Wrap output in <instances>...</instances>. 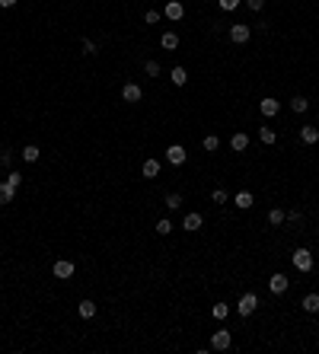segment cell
<instances>
[{"label": "cell", "mask_w": 319, "mask_h": 354, "mask_svg": "<svg viewBox=\"0 0 319 354\" xmlns=\"http://www.w3.org/2000/svg\"><path fill=\"white\" fill-rule=\"evenodd\" d=\"M300 140H303V144H319V128L303 125V128H300Z\"/></svg>", "instance_id": "5bb4252c"}, {"label": "cell", "mask_w": 319, "mask_h": 354, "mask_svg": "<svg viewBox=\"0 0 319 354\" xmlns=\"http://www.w3.org/2000/svg\"><path fill=\"white\" fill-rule=\"evenodd\" d=\"M7 182L13 185V188H19V185H22V175H19V172H10V175H7Z\"/></svg>", "instance_id": "836d02e7"}, {"label": "cell", "mask_w": 319, "mask_h": 354, "mask_svg": "<svg viewBox=\"0 0 319 354\" xmlns=\"http://www.w3.org/2000/svg\"><path fill=\"white\" fill-rule=\"evenodd\" d=\"M201 223H205L201 214H185V217H182V230H185V233H195V230H201Z\"/></svg>", "instance_id": "7c38bea8"}, {"label": "cell", "mask_w": 319, "mask_h": 354, "mask_svg": "<svg viewBox=\"0 0 319 354\" xmlns=\"http://www.w3.org/2000/svg\"><path fill=\"white\" fill-rule=\"evenodd\" d=\"M236 208H240V211H249L252 208V192H236Z\"/></svg>", "instance_id": "ffe728a7"}, {"label": "cell", "mask_w": 319, "mask_h": 354, "mask_svg": "<svg viewBox=\"0 0 319 354\" xmlns=\"http://www.w3.org/2000/svg\"><path fill=\"white\" fill-rule=\"evenodd\" d=\"M19 4V0H0V7H4V10H10V7H16Z\"/></svg>", "instance_id": "d590c367"}, {"label": "cell", "mask_w": 319, "mask_h": 354, "mask_svg": "<svg viewBox=\"0 0 319 354\" xmlns=\"http://www.w3.org/2000/svg\"><path fill=\"white\" fill-rule=\"evenodd\" d=\"M230 147H233V153H243L246 147H249V134H243V131H236V134L230 137Z\"/></svg>", "instance_id": "9a60e30c"}, {"label": "cell", "mask_w": 319, "mask_h": 354, "mask_svg": "<svg viewBox=\"0 0 319 354\" xmlns=\"http://www.w3.org/2000/svg\"><path fill=\"white\" fill-rule=\"evenodd\" d=\"M291 109L297 112V115H303L306 109H310V99H306V96H294V99H291Z\"/></svg>", "instance_id": "44dd1931"}, {"label": "cell", "mask_w": 319, "mask_h": 354, "mask_svg": "<svg viewBox=\"0 0 319 354\" xmlns=\"http://www.w3.org/2000/svg\"><path fill=\"white\" fill-rule=\"evenodd\" d=\"M211 201L214 204H227V192H223V188H214V192H211Z\"/></svg>", "instance_id": "f1b7e54d"}, {"label": "cell", "mask_w": 319, "mask_h": 354, "mask_svg": "<svg viewBox=\"0 0 319 354\" xmlns=\"http://www.w3.org/2000/svg\"><path fill=\"white\" fill-rule=\"evenodd\" d=\"M294 268H297V271H303V275H306V271H313V252L310 249H306V246H300V249H294Z\"/></svg>", "instance_id": "6da1fadb"}, {"label": "cell", "mask_w": 319, "mask_h": 354, "mask_svg": "<svg viewBox=\"0 0 319 354\" xmlns=\"http://www.w3.org/2000/svg\"><path fill=\"white\" fill-rule=\"evenodd\" d=\"M201 147H205V150H208V153H214V150H217V147H220V137H217V134H208V137H205V140H201Z\"/></svg>", "instance_id": "d4e9b609"}, {"label": "cell", "mask_w": 319, "mask_h": 354, "mask_svg": "<svg viewBox=\"0 0 319 354\" xmlns=\"http://www.w3.org/2000/svg\"><path fill=\"white\" fill-rule=\"evenodd\" d=\"M0 153H4V147H0Z\"/></svg>", "instance_id": "8d00e7d4"}, {"label": "cell", "mask_w": 319, "mask_h": 354, "mask_svg": "<svg viewBox=\"0 0 319 354\" xmlns=\"http://www.w3.org/2000/svg\"><path fill=\"white\" fill-rule=\"evenodd\" d=\"M54 278H61V281H67V278H74V262H67V258H61V262H54Z\"/></svg>", "instance_id": "9c48e42d"}, {"label": "cell", "mask_w": 319, "mask_h": 354, "mask_svg": "<svg viewBox=\"0 0 319 354\" xmlns=\"http://www.w3.org/2000/svg\"><path fill=\"white\" fill-rule=\"evenodd\" d=\"M166 208H169V211H179V208H182V195H179V192H169V195H166Z\"/></svg>", "instance_id": "484cf974"}, {"label": "cell", "mask_w": 319, "mask_h": 354, "mask_svg": "<svg viewBox=\"0 0 319 354\" xmlns=\"http://www.w3.org/2000/svg\"><path fill=\"white\" fill-rule=\"evenodd\" d=\"M140 172H144V179H157V175H160V160H144Z\"/></svg>", "instance_id": "2e32d148"}, {"label": "cell", "mask_w": 319, "mask_h": 354, "mask_svg": "<svg viewBox=\"0 0 319 354\" xmlns=\"http://www.w3.org/2000/svg\"><path fill=\"white\" fill-rule=\"evenodd\" d=\"M284 211H281V208H275V211H271V214H268V223H271V227H281V223H284Z\"/></svg>", "instance_id": "4316f807"}, {"label": "cell", "mask_w": 319, "mask_h": 354, "mask_svg": "<svg viewBox=\"0 0 319 354\" xmlns=\"http://www.w3.org/2000/svg\"><path fill=\"white\" fill-rule=\"evenodd\" d=\"M185 157H188V153H185V147H182V144H169V147H166V160L172 163V166H182Z\"/></svg>", "instance_id": "52a82bcc"}, {"label": "cell", "mask_w": 319, "mask_h": 354, "mask_svg": "<svg viewBox=\"0 0 319 354\" xmlns=\"http://www.w3.org/2000/svg\"><path fill=\"white\" fill-rule=\"evenodd\" d=\"M83 54H96V42L93 39H83Z\"/></svg>", "instance_id": "e575fe53"}, {"label": "cell", "mask_w": 319, "mask_h": 354, "mask_svg": "<svg viewBox=\"0 0 319 354\" xmlns=\"http://www.w3.org/2000/svg\"><path fill=\"white\" fill-rule=\"evenodd\" d=\"M77 313H80V319H93V316H96V303L93 300H80Z\"/></svg>", "instance_id": "d6986e66"}, {"label": "cell", "mask_w": 319, "mask_h": 354, "mask_svg": "<svg viewBox=\"0 0 319 354\" xmlns=\"http://www.w3.org/2000/svg\"><path fill=\"white\" fill-rule=\"evenodd\" d=\"M13 198H16V188L10 182H0V204H13Z\"/></svg>", "instance_id": "e0dca14e"}, {"label": "cell", "mask_w": 319, "mask_h": 354, "mask_svg": "<svg viewBox=\"0 0 319 354\" xmlns=\"http://www.w3.org/2000/svg\"><path fill=\"white\" fill-rule=\"evenodd\" d=\"M157 233H160V236H169V233H172V220H166V217L157 220Z\"/></svg>", "instance_id": "83f0119b"}, {"label": "cell", "mask_w": 319, "mask_h": 354, "mask_svg": "<svg viewBox=\"0 0 319 354\" xmlns=\"http://www.w3.org/2000/svg\"><path fill=\"white\" fill-rule=\"evenodd\" d=\"M255 306H258V297H255V293H243L240 303H236V313H240V316H252Z\"/></svg>", "instance_id": "277c9868"}, {"label": "cell", "mask_w": 319, "mask_h": 354, "mask_svg": "<svg viewBox=\"0 0 319 354\" xmlns=\"http://www.w3.org/2000/svg\"><path fill=\"white\" fill-rule=\"evenodd\" d=\"M233 345V335H230V329H217L214 335H211V348L214 351H227Z\"/></svg>", "instance_id": "7a4b0ae2"}, {"label": "cell", "mask_w": 319, "mask_h": 354, "mask_svg": "<svg viewBox=\"0 0 319 354\" xmlns=\"http://www.w3.org/2000/svg\"><path fill=\"white\" fill-rule=\"evenodd\" d=\"M246 7L252 10V13H262V7H265V0H246Z\"/></svg>", "instance_id": "d6a6232c"}, {"label": "cell", "mask_w": 319, "mask_h": 354, "mask_svg": "<svg viewBox=\"0 0 319 354\" xmlns=\"http://www.w3.org/2000/svg\"><path fill=\"white\" fill-rule=\"evenodd\" d=\"M144 70H147V77H160V64H157V61H147Z\"/></svg>", "instance_id": "4dcf8cb0"}, {"label": "cell", "mask_w": 319, "mask_h": 354, "mask_svg": "<svg viewBox=\"0 0 319 354\" xmlns=\"http://www.w3.org/2000/svg\"><path fill=\"white\" fill-rule=\"evenodd\" d=\"M211 316H214V319H227V316H230V306L227 303H214V306H211Z\"/></svg>", "instance_id": "603a6c76"}, {"label": "cell", "mask_w": 319, "mask_h": 354, "mask_svg": "<svg viewBox=\"0 0 319 354\" xmlns=\"http://www.w3.org/2000/svg\"><path fill=\"white\" fill-rule=\"evenodd\" d=\"M122 99L125 102H140V99H144V90H140L137 83H125L122 86Z\"/></svg>", "instance_id": "ba28073f"}, {"label": "cell", "mask_w": 319, "mask_h": 354, "mask_svg": "<svg viewBox=\"0 0 319 354\" xmlns=\"http://www.w3.org/2000/svg\"><path fill=\"white\" fill-rule=\"evenodd\" d=\"M252 39V29L246 26V22H236V26H230V42H236V45H246Z\"/></svg>", "instance_id": "3957f363"}, {"label": "cell", "mask_w": 319, "mask_h": 354, "mask_svg": "<svg viewBox=\"0 0 319 354\" xmlns=\"http://www.w3.org/2000/svg\"><path fill=\"white\" fill-rule=\"evenodd\" d=\"M39 157H42V150L35 147V144H26V147H22V160H26V163H35Z\"/></svg>", "instance_id": "7402d4cb"}, {"label": "cell", "mask_w": 319, "mask_h": 354, "mask_svg": "<svg viewBox=\"0 0 319 354\" xmlns=\"http://www.w3.org/2000/svg\"><path fill=\"white\" fill-rule=\"evenodd\" d=\"M144 22H147V26H157V22H160V13H157V10H147V13H144Z\"/></svg>", "instance_id": "f546056e"}, {"label": "cell", "mask_w": 319, "mask_h": 354, "mask_svg": "<svg viewBox=\"0 0 319 354\" xmlns=\"http://www.w3.org/2000/svg\"><path fill=\"white\" fill-rule=\"evenodd\" d=\"M258 137H262V144H275V140H278V134H275V128H258Z\"/></svg>", "instance_id": "cb8c5ba5"}, {"label": "cell", "mask_w": 319, "mask_h": 354, "mask_svg": "<svg viewBox=\"0 0 319 354\" xmlns=\"http://www.w3.org/2000/svg\"><path fill=\"white\" fill-rule=\"evenodd\" d=\"M258 109H262L265 118H275V115L281 112V102H278V99H271V96H265L262 102H258Z\"/></svg>", "instance_id": "8fae6325"}, {"label": "cell", "mask_w": 319, "mask_h": 354, "mask_svg": "<svg viewBox=\"0 0 319 354\" xmlns=\"http://www.w3.org/2000/svg\"><path fill=\"white\" fill-rule=\"evenodd\" d=\"M160 48L163 51H176V48H179V35H176L172 29H166V32L160 35Z\"/></svg>", "instance_id": "30bf717a"}, {"label": "cell", "mask_w": 319, "mask_h": 354, "mask_svg": "<svg viewBox=\"0 0 319 354\" xmlns=\"http://www.w3.org/2000/svg\"><path fill=\"white\" fill-rule=\"evenodd\" d=\"M287 284H291V281H287V275H281V271H275V275L268 278V290H271V293H278V297L287 290Z\"/></svg>", "instance_id": "8992f818"}, {"label": "cell", "mask_w": 319, "mask_h": 354, "mask_svg": "<svg viewBox=\"0 0 319 354\" xmlns=\"http://www.w3.org/2000/svg\"><path fill=\"white\" fill-rule=\"evenodd\" d=\"M169 80H172V86H185V83H188V70H185L182 64L172 67V70H169Z\"/></svg>", "instance_id": "4fadbf2b"}, {"label": "cell", "mask_w": 319, "mask_h": 354, "mask_svg": "<svg viewBox=\"0 0 319 354\" xmlns=\"http://www.w3.org/2000/svg\"><path fill=\"white\" fill-rule=\"evenodd\" d=\"M163 16H166L169 22H179L185 16V7H182V0H169L166 7H163Z\"/></svg>", "instance_id": "5b68a950"}, {"label": "cell", "mask_w": 319, "mask_h": 354, "mask_svg": "<svg viewBox=\"0 0 319 354\" xmlns=\"http://www.w3.org/2000/svg\"><path fill=\"white\" fill-rule=\"evenodd\" d=\"M217 4H220V10H227V13H230V10H236L243 0H217Z\"/></svg>", "instance_id": "1f68e13d"}, {"label": "cell", "mask_w": 319, "mask_h": 354, "mask_svg": "<svg viewBox=\"0 0 319 354\" xmlns=\"http://www.w3.org/2000/svg\"><path fill=\"white\" fill-rule=\"evenodd\" d=\"M300 306H303V313H313V316H316V313H319V293H306Z\"/></svg>", "instance_id": "ac0fdd59"}]
</instances>
